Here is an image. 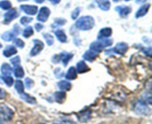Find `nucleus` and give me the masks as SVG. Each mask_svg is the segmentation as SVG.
<instances>
[{"mask_svg":"<svg viewBox=\"0 0 152 124\" xmlns=\"http://www.w3.org/2000/svg\"><path fill=\"white\" fill-rule=\"evenodd\" d=\"M94 25V19L90 16H84L78 19L76 22V27L81 31H88Z\"/></svg>","mask_w":152,"mask_h":124,"instance_id":"nucleus-1","label":"nucleus"},{"mask_svg":"<svg viewBox=\"0 0 152 124\" xmlns=\"http://www.w3.org/2000/svg\"><path fill=\"white\" fill-rule=\"evenodd\" d=\"M105 98L111 100V101H116V102H123L126 99V94L125 93L123 89L115 88V89H111L109 92H108Z\"/></svg>","mask_w":152,"mask_h":124,"instance_id":"nucleus-2","label":"nucleus"},{"mask_svg":"<svg viewBox=\"0 0 152 124\" xmlns=\"http://www.w3.org/2000/svg\"><path fill=\"white\" fill-rule=\"evenodd\" d=\"M111 45H112V40H107V39L99 40V41L92 43L90 45V48L91 50L98 53V52H100L101 51H102L105 48L109 47Z\"/></svg>","mask_w":152,"mask_h":124,"instance_id":"nucleus-3","label":"nucleus"},{"mask_svg":"<svg viewBox=\"0 0 152 124\" xmlns=\"http://www.w3.org/2000/svg\"><path fill=\"white\" fill-rule=\"evenodd\" d=\"M134 110L136 113L140 115H148L151 113V109L142 101H138L134 106Z\"/></svg>","mask_w":152,"mask_h":124,"instance_id":"nucleus-4","label":"nucleus"},{"mask_svg":"<svg viewBox=\"0 0 152 124\" xmlns=\"http://www.w3.org/2000/svg\"><path fill=\"white\" fill-rule=\"evenodd\" d=\"M13 117V110L4 104L0 105V119L9 121Z\"/></svg>","mask_w":152,"mask_h":124,"instance_id":"nucleus-5","label":"nucleus"},{"mask_svg":"<svg viewBox=\"0 0 152 124\" xmlns=\"http://www.w3.org/2000/svg\"><path fill=\"white\" fill-rule=\"evenodd\" d=\"M74 56V55L71 53H67V52H62L59 54L55 55L53 57V61L56 63L59 62L61 60V62L63 63V65L65 66H66L68 65V63L69 62V61L72 59V57Z\"/></svg>","mask_w":152,"mask_h":124,"instance_id":"nucleus-6","label":"nucleus"},{"mask_svg":"<svg viewBox=\"0 0 152 124\" xmlns=\"http://www.w3.org/2000/svg\"><path fill=\"white\" fill-rule=\"evenodd\" d=\"M20 33V28H19V25L17 24L14 25L13 26V29L12 31H6L4 32V34L1 35V39L4 41H7V42H10L15 37L18 36Z\"/></svg>","mask_w":152,"mask_h":124,"instance_id":"nucleus-7","label":"nucleus"},{"mask_svg":"<svg viewBox=\"0 0 152 124\" xmlns=\"http://www.w3.org/2000/svg\"><path fill=\"white\" fill-rule=\"evenodd\" d=\"M19 16V13L16 11V10L15 8H11L10 9V10L5 13L4 14V20L3 22L4 24H9L10 22H11L13 19H15L16 18H17Z\"/></svg>","mask_w":152,"mask_h":124,"instance_id":"nucleus-8","label":"nucleus"},{"mask_svg":"<svg viewBox=\"0 0 152 124\" xmlns=\"http://www.w3.org/2000/svg\"><path fill=\"white\" fill-rule=\"evenodd\" d=\"M33 43H34V46L32 50L31 51V56H36V55L39 54L44 48V43L39 40H34Z\"/></svg>","mask_w":152,"mask_h":124,"instance_id":"nucleus-9","label":"nucleus"},{"mask_svg":"<svg viewBox=\"0 0 152 124\" xmlns=\"http://www.w3.org/2000/svg\"><path fill=\"white\" fill-rule=\"evenodd\" d=\"M50 11L49 10L48 7H42L40 8L39 14L37 16V19L40 22H45L47 19H48L49 16H50Z\"/></svg>","mask_w":152,"mask_h":124,"instance_id":"nucleus-10","label":"nucleus"},{"mask_svg":"<svg viewBox=\"0 0 152 124\" xmlns=\"http://www.w3.org/2000/svg\"><path fill=\"white\" fill-rule=\"evenodd\" d=\"M128 49H129V45L126 43H119L113 48V51L117 54L123 55L125 53H126Z\"/></svg>","mask_w":152,"mask_h":124,"instance_id":"nucleus-11","label":"nucleus"},{"mask_svg":"<svg viewBox=\"0 0 152 124\" xmlns=\"http://www.w3.org/2000/svg\"><path fill=\"white\" fill-rule=\"evenodd\" d=\"M91 110L90 109L85 110L77 114V118L82 123H86L88 120H89V119L91 117Z\"/></svg>","mask_w":152,"mask_h":124,"instance_id":"nucleus-12","label":"nucleus"},{"mask_svg":"<svg viewBox=\"0 0 152 124\" xmlns=\"http://www.w3.org/2000/svg\"><path fill=\"white\" fill-rule=\"evenodd\" d=\"M20 9L28 15H35L38 10V7L37 6L28 5V4H22L20 6Z\"/></svg>","mask_w":152,"mask_h":124,"instance_id":"nucleus-13","label":"nucleus"},{"mask_svg":"<svg viewBox=\"0 0 152 124\" xmlns=\"http://www.w3.org/2000/svg\"><path fill=\"white\" fill-rule=\"evenodd\" d=\"M115 10L122 17H126L132 11V7L129 6H117L115 7Z\"/></svg>","mask_w":152,"mask_h":124,"instance_id":"nucleus-14","label":"nucleus"},{"mask_svg":"<svg viewBox=\"0 0 152 124\" xmlns=\"http://www.w3.org/2000/svg\"><path fill=\"white\" fill-rule=\"evenodd\" d=\"M112 34V29L110 28H102L98 34V40H104L110 37Z\"/></svg>","mask_w":152,"mask_h":124,"instance_id":"nucleus-15","label":"nucleus"},{"mask_svg":"<svg viewBox=\"0 0 152 124\" xmlns=\"http://www.w3.org/2000/svg\"><path fill=\"white\" fill-rule=\"evenodd\" d=\"M98 54L96 52L92 50H88L83 55V59H85L86 60L88 61V62H93L96 57H97Z\"/></svg>","mask_w":152,"mask_h":124,"instance_id":"nucleus-16","label":"nucleus"},{"mask_svg":"<svg viewBox=\"0 0 152 124\" xmlns=\"http://www.w3.org/2000/svg\"><path fill=\"white\" fill-rule=\"evenodd\" d=\"M16 53H17V50L13 45H7L3 51V55L6 57H10V56L16 54Z\"/></svg>","mask_w":152,"mask_h":124,"instance_id":"nucleus-17","label":"nucleus"},{"mask_svg":"<svg viewBox=\"0 0 152 124\" xmlns=\"http://www.w3.org/2000/svg\"><path fill=\"white\" fill-rule=\"evenodd\" d=\"M77 72L80 73V74H83V73L86 72V71H89L90 68H88L87 65H86V62L83 60L80 61L77 64Z\"/></svg>","mask_w":152,"mask_h":124,"instance_id":"nucleus-18","label":"nucleus"},{"mask_svg":"<svg viewBox=\"0 0 152 124\" xmlns=\"http://www.w3.org/2000/svg\"><path fill=\"white\" fill-rule=\"evenodd\" d=\"M99 8L102 10H108L111 7L109 0H95Z\"/></svg>","mask_w":152,"mask_h":124,"instance_id":"nucleus-19","label":"nucleus"},{"mask_svg":"<svg viewBox=\"0 0 152 124\" xmlns=\"http://www.w3.org/2000/svg\"><path fill=\"white\" fill-rule=\"evenodd\" d=\"M20 98H22L23 101H25L28 103L32 104V105L37 103V100L34 97H31V95L27 93H25V92H22V94H20Z\"/></svg>","mask_w":152,"mask_h":124,"instance_id":"nucleus-20","label":"nucleus"},{"mask_svg":"<svg viewBox=\"0 0 152 124\" xmlns=\"http://www.w3.org/2000/svg\"><path fill=\"white\" fill-rule=\"evenodd\" d=\"M150 6L151 4H145V5L142 6L138 10V11L136 13V18H140V17H142V16H145L147 13H148V10L150 8Z\"/></svg>","mask_w":152,"mask_h":124,"instance_id":"nucleus-21","label":"nucleus"},{"mask_svg":"<svg viewBox=\"0 0 152 124\" xmlns=\"http://www.w3.org/2000/svg\"><path fill=\"white\" fill-rule=\"evenodd\" d=\"M55 35L56 38L61 43H66L67 42V36L65 33L62 30H56L54 31Z\"/></svg>","mask_w":152,"mask_h":124,"instance_id":"nucleus-22","label":"nucleus"},{"mask_svg":"<svg viewBox=\"0 0 152 124\" xmlns=\"http://www.w3.org/2000/svg\"><path fill=\"white\" fill-rule=\"evenodd\" d=\"M12 71H13V69H12V68L10 66L9 64L3 63L2 65H1V72L3 76H10Z\"/></svg>","mask_w":152,"mask_h":124,"instance_id":"nucleus-23","label":"nucleus"},{"mask_svg":"<svg viewBox=\"0 0 152 124\" xmlns=\"http://www.w3.org/2000/svg\"><path fill=\"white\" fill-rule=\"evenodd\" d=\"M58 87L62 91H69L71 89V84L68 81L66 80H62L59 82L57 84Z\"/></svg>","mask_w":152,"mask_h":124,"instance_id":"nucleus-24","label":"nucleus"},{"mask_svg":"<svg viewBox=\"0 0 152 124\" xmlns=\"http://www.w3.org/2000/svg\"><path fill=\"white\" fill-rule=\"evenodd\" d=\"M77 70L74 67H71L68 70V72H67L65 77H66L67 80H72L74 79L77 78Z\"/></svg>","mask_w":152,"mask_h":124,"instance_id":"nucleus-25","label":"nucleus"},{"mask_svg":"<svg viewBox=\"0 0 152 124\" xmlns=\"http://www.w3.org/2000/svg\"><path fill=\"white\" fill-rule=\"evenodd\" d=\"M65 98H66V94H65V92L63 91H61V92H56L54 93V98H55V101L56 102L61 103L65 101Z\"/></svg>","mask_w":152,"mask_h":124,"instance_id":"nucleus-26","label":"nucleus"},{"mask_svg":"<svg viewBox=\"0 0 152 124\" xmlns=\"http://www.w3.org/2000/svg\"><path fill=\"white\" fill-rule=\"evenodd\" d=\"M13 74H14V76L16 78H22V77H23L24 75H25V72H24L23 68H22V66H20V65L15 67L14 70H13Z\"/></svg>","mask_w":152,"mask_h":124,"instance_id":"nucleus-27","label":"nucleus"},{"mask_svg":"<svg viewBox=\"0 0 152 124\" xmlns=\"http://www.w3.org/2000/svg\"><path fill=\"white\" fill-rule=\"evenodd\" d=\"M15 89L19 94H22L24 92V84L21 80H16L15 82Z\"/></svg>","mask_w":152,"mask_h":124,"instance_id":"nucleus-28","label":"nucleus"},{"mask_svg":"<svg viewBox=\"0 0 152 124\" xmlns=\"http://www.w3.org/2000/svg\"><path fill=\"white\" fill-rule=\"evenodd\" d=\"M34 34V30L31 26H28L27 28H25L24 29L23 32H22V35L25 38H28L31 36H32Z\"/></svg>","mask_w":152,"mask_h":124,"instance_id":"nucleus-29","label":"nucleus"},{"mask_svg":"<svg viewBox=\"0 0 152 124\" xmlns=\"http://www.w3.org/2000/svg\"><path fill=\"white\" fill-rule=\"evenodd\" d=\"M11 7V3L8 0H2L0 1V8L3 10H8Z\"/></svg>","mask_w":152,"mask_h":124,"instance_id":"nucleus-30","label":"nucleus"},{"mask_svg":"<svg viewBox=\"0 0 152 124\" xmlns=\"http://www.w3.org/2000/svg\"><path fill=\"white\" fill-rule=\"evenodd\" d=\"M2 80L8 87H10L13 84V79L10 76H3Z\"/></svg>","mask_w":152,"mask_h":124,"instance_id":"nucleus-31","label":"nucleus"},{"mask_svg":"<svg viewBox=\"0 0 152 124\" xmlns=\"http://www.w3.org/2000/svg\"><path fill=\"white\" fill-rule=\"evenodd\" d=\"M44 38L45 40L46 43L48 45H52L53 44V37L50 34H44Z\"/></svg>","mask_w":152,"mask_h":124,"instance_id":"nucleus-32","label":"nucleus"},{"mask_svg":"<svg viewBox=\"0 0 152 124\" xmlns=\"http://www.w3.org/2000/svg\"><path fill=\"white\" fill-rule=\"evenodd\" d=\"M33 19L31 17H28V16H22L20 19V22L22 25H27L28 24H29L30 22H32Z\"/></svg>","mask_w":152,"mask_h":124,"instance_id":"nucleus-33","label":"nucleus"},{"mask_svg":"<svg viewBox=\"0 0 152 124\" xmlns=\"http://www.w3.org/2000/svg\"><path fill=\"white\" fill-rule=\"evenodd\" d=\"M20 57H19V56H15V57L10 59V62L12 63V65H14V67L20 65Z\"/></svg>","mask_w":152,"mask_h":124,"instance_id":"nucleus-34","label":"nucleus"},{"mask_svg":"<svg viewBox=\"0 0 152 124\" xmlns=\"http://www.w3.org/2000/svg\"><path fill=\"white\" fill-rule=\"evenodd\" d=\"M13 43H14V45L16 47L20 48H22L25 46V43H24V42L21 39H15Z\"/></svg>","mask_w":152,"mask_h":124,"instance_id":"nucleus-35","label":"nucleus"},{"mask_svg":"<svg viewBox=\"0 0 152 124\" xmlns=\"http://www.w3.org/2000/svg\"><path fill=\"white\" fill-rule=\"evenodd\" d=\"M66 23V20L65 19H56V20L54 21V23L53 25L55 26H62V25H64Z\"/></svg>","mask_w":152,"mask_h":124,"instance_id":"nucleus-36","label":"nucleus"},{"mask_svg":"<svg viewBox=\"0 0 152 124\" xmlns=\"http://www.w3.org/2000/svg\"><path fill=\"white\" fill-rule=\"evenodd\" d=\"M25 86L28 89H31L32 88L33 85H34V81L33 80H31V78L28 77V78L25 79Z\"/></svg>","mask_w":152,"mask_h":124,"instance_id":"nucleus-37","label":"nucleus"},{"mask_svg":"<svg viewBox=\"0 0 152 124\" xmlns=\"http://www.w3.org/2000/svg\"><path fill=\"white\" fill-rule=\"evenodd\" d=\"M80 7H77L74 11L72 12V14H71V18L72 19H75L78 17V16L80 15Z\"/></svg>","mask_w":152,"mask_h":124,"instance_id":"nucleus-38","label":"nucleus"},{"mask_svg":"<svg viewBox=\"0 0 152 124\" xmlns=\"http://www.w3.org/2000/svg\"><path fill=\"white\" fill-rule=\"evenodd\" d=\"M55 71H57V72H58V73L54 72L55 75H56V77H57V78H61V77H62L64 76V72L62 71V70H61V68H56Z\"/></svg>","mask_w":152,"mask_h":124,"instance_id":"nucleus-39","label":"nucleus"},{"mask_svg":"<svg viewBox=\"0 0 152 124\" xmlns=\"http://www.w3.org/2000/svg\"><path fill=\"white\" fill-rule=\"evenodd\" d=\"M142 51L145 55L148 56H151V48H144L142 49Z\"/></svg>","mask_w":152,"mask_h":124,"instance_id":"nucleus-40","label":"nucleus"},{"mask_svg":"<svg viewBox=\"0 0 152 124\" xmlns=\"http://www.w3.org/2000/svg\"><path fill=\"white\" fill-rule=\"evenodd\" d=\"M6 96V92L4 89L0 88V100H2L5 98Z\"/></svg>","mask_w":152,"mask_h":124,"instance_id":"nucleus-41","label":"nucleus"},{"mask_svg":"<svg viewBox=\"0 0 152 124\" xmlns=\"http://www.w3.org/2000/svg\"><path fill=\"white\" fill-rule=\"evenodd\" d=\"M34 28H35V29L37 30V31H40L43 28V25L37 23L35 24V25H34Z\"/></svg>","mask_w":152,"mask_h":124,"instance_id":"nucleus-42","label":"nucleus"},{"mask_svg":"<svg viewBox=\"0 0 152 124\" xmlns=\"http://www.w3.org/2000/svg\"><path fill=\"white\" fill-rule=\"evenodd\" d=\"M49 1H50L52 4H58V3L60 2L61 0H49Z\"/></svg>","mask_w":152,"mask_h":124,"instance_id":"nucleus-43","label":"nucleus"},{"mask_svg":"<svg viewBox=\"0 0 152 124\" xmlns=\"http://www.w3.org/2000/svg\"><path fill=\"white\" fill-rule=\"evenodd\" d=\"M61 124H77V123H74V122L72 121H70V120H65V121L62 122Z\"/></svg>","mask_w":152,"mask_h":124,"instance_id":"nucleus-44","label":"nucleus"},{"mask_svg":"<svg viewBox=\"0 0 152 124\" xmlns=\"http://www.w3.org/2000/svg\"><path fill=\"white\" fill-rule=\"evenodd\" d=\"M145 1H146V0H136L137 3H138V4H142V3L145 2Z\"/></svg>","mask_w":152,"mask_h":124,"instance_id":"nucleus-45","label":"nucleus"},{"mask_svg":"<svg viewBox=\"0 0 152 124\" xmlns=\"http://www.w3.org/2000/svg\"><path fill=\"white\" fill-rule=\"evenodd\" d=\"M34 1H35V2L38 3V4H41V3L44 2L45 0H34Z\"/></svg>","mask_w":152,"mask_h":124,"instance_id":"nucleus-46","label":"nucleus"},{"mask_svg":"<svg viewBox=\"0 0 152 124\" xmlns=\"http://www.w3.org/2000/svg\"><path fill=\"white\" fill-rule=\"evenodd\" d=\"M0 124H4V123H3V121H2V120H1V119H0Z\"/></svg>","mask_w":152,"mask_h":124,"instance_id":"nucleus-47","label":"nucleus"},{"mask_svg":"<svg viewBox=\"0 0 152 124\" xmlns=\"http://www.w3.org/2000/svg\"><path fill=\"white\" fill-rule=\"evenodd\" d=\"M18 1H27V0H17Z\"/></svg>","mask_w":152,"mask_h":124,"instance_id":"nucleus-48","label":"nucleus"},{"mask_svg":"<svg viewBox=\"0 0 152 124\" xmlns=\"http://www.w3.org/2000/svg\"><path fill=\"white\" fill-rule=\"evenodd\" d=\"M1 47H2V45H1V43H0V48H1Z\"/></svg>","mask_w":152,"mask_h":124,"instance_id":"nucleus-49","label":"nucleus"},{"mask_svg":"<svg viewBox=\"0 0 152 124\" xmlns=\"http://www.w3.org/2000/svg\"><path fill=\"white\" fill-rule=\"evenodd\" d=\"M120 0H114V1H119Z\"/></svg>","mask_w":152,"mask_h":124,"instance_id":"nucleus-50","label":"nucleus"},{"mask_svg":"<svg viewBox=\"0 0 152 124\" xmlns=\"http://www.w3.org/2000/svg\"><path fill=\"white\" fill-rule=\"evenodd\" d=\"M125 1H130V0H125Z\"/></svg>","mask_w":152,"mask_h":124,"instance_id":"nucleus-51","label":"nucleus"}]
</instances>
